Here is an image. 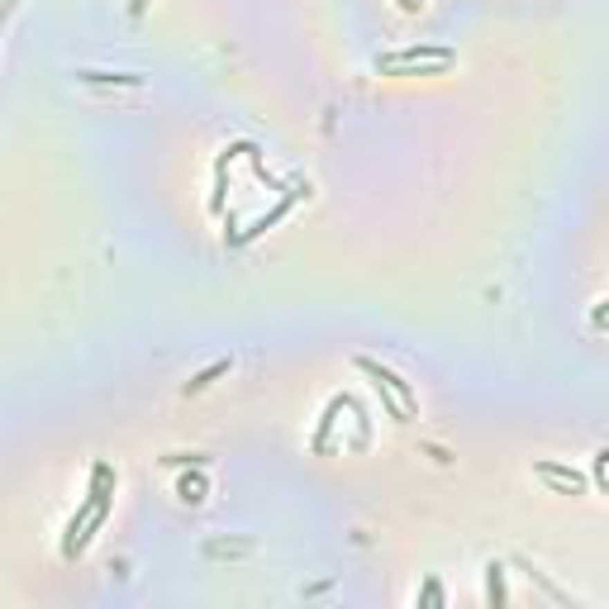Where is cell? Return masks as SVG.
Masks as SVG:
<instances>
[{
  "instance_id": "6da1fadb",
  "label": "cell",
  "mask_w": 609,
  "mask_h": 609,
  "mask_svg": "<svg viewBox=\"0 0 609 609\" xmlns=\"http://www.w3.org/2000/svg\"><path fill=\"white\" fill-rule=\"evenodd\" d=\"M538 471H543L547 481H557V486L567 490V495H576V490H581V476H576V471H567V467H552V462H538Z\"/></svg>"
},
{
  "instance_id": "7a4b0ae2",
  "label": "cell",
  "mask_w": 609,
  "mask_h": 609,
  "mask_svg": "<svg viewBox=\"0 0 609 609\" xmlns=\"http://www.w3.org/2000/svg\"><path fill=\"white\" fill-rule=\"evenodd\" d=\"M181 500H205V481H181Z\"/></svg>"
}]
</instances>
